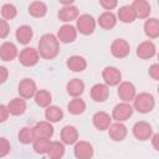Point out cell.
<instances>
[{
	"label": "cell",
	"instance_id": "obj_1",
	"mask_svg": "<svg viewBox=\"0 0 159 159\" xmlns=\"http://www.w3.org/2000/svg\"><path fill=\"white\" fill-rule=\"evenodd\" d=\"M37 52L45 60H53L60 53V42L53 34H43L37 43Z\"/></svg>",
	"mask_w": 159,
	"mask_h": 159
},
{
	"label": "cell",
	"instance_id": "obj_2",
	"mask_svg": "<svg viewBox=\"0 0 159 159\" xmlns=\"http://www.w3.org/2000/svg\"><path fill=\"white\" fill-rule=\"evenodd\" d=\"M133 109H135L137 112L142 113V114H147L149 112H152L155 107V98L152 93L148 92H142L139 94H137L133 99Z\"/></svg>",
	"mask_w": 159,
	"mask_h": 159
},
{
	"label": "cell",
	"instance_id": "obj_3",
	"mask_svg": "<svg viewBox=\"0 0 159 159\" xmlns=\"http://www.w3.org/2000/svg\"><path fill=\"white\" fill-rule=\"evenodd\" d=\"M96 20L92 15L89 14H82L77 17L76 20V30L77 32L84 35V36H88V35H92L96 30Z\"/></svg>",
	"mask_w": 159,
	"mask_h": 159
},
{
	"label": "cell",
	"instance_id": "obj_4",
	"mask_svg": "<svg viewBox=\"0 0 159 159\" xmlns=\"http://www.w3.org/2000/svg\"><path fill=\"white\" fill-rule=\"evenodd\" d=\"M133 107L130 103H127V102H120L118 104L114 106V108L112 109V119H114L116 122H125L128 120L132 116H133Z\"/></svg>",
	"mask_w": 159,
	"mask_h": 159
},
{
	"label": "cell",
	"instance_id": "obj_5",
	"mask_svg": "<svg viewBox=\"0 0 159 159\" xmlns=\"http://www.w3.org/2000/svg\"><path fill=\"white\" fill-rule=\"evenodd\" d=\"M17 58H19V62L22 66H25V67H34V66H36L39 63L40 55H39L36 48H34V47H25L24 50L20 51Z\"/></svg>",
	"mask_w": 159,
	"mask_h": 159
},
{
	"label": "cell",
	"instance_id": "obj_6",
	"mask_svg": "<svg viewBox=\"0 0 159 159\" xmlns=\"http://www.w3.org/2000/svg\"><path fill=\"white\" fill-rule=\"evenodd\" d=\"M132 132L135 139L144 142V140L150 139V137L153 135V127L145 120H139L133 125Z\"/></svg>",
	"mask_w": 159,
	"mask_h": 159
},
{
	"label": "cell",
	"instance_id": "obj_7",
	"mask_svg": "<svg viewBox=\"0 0 159 159\" xmlns=\"http://www.w3.org/2000/svg\"><path fill=\"white\" fill-rule=\"evenodd\" d=\"M17 92H19L20 97L24 98V99L34 98L36 92H37L36 82L32 78H24V80H21L20 83H19V87H17Z\"/></svg>",
	"mask_w": 159,
	"mask_h": 159
},
{
	"label": "cell",
	"instance_id": "obj_8",
	"mask_svg": "<svg viewBox=\"0 0 159 159\" xmlns=\"http://www.w3.org/2000/svg\"><path fill=\"white\" fill-rule=\"evenodd\" d=\"M111 53L116 58H125L130 53V45L124 39H116L111 43Z\"/></svg>",
	"mask_w": 159,
	"mask_h": 159
},
{
	"label": "cell",
	"instance_id": "obj_9",
	"mask_svg": "<svg viewBox=\"0 0 159 159\" xmlns=\"http://www.w3.org/2000/svg\"><path fill=\"white\" fill-rule=\"evenodd\" d=\"M102 78L104 81V84L108 87L118 86L122 82V72L113 66H108L102 71Z\"/></svg>",
	"mask_w": 159,
	"mask_h": 159
},
{
	"label": "cell",
	"instance_id": "obj_10",
	"mask_svg": "<svg viewBox=\"0 0 159 159\" xmlns=\"http://www.w3.org/2000/svg\"><path fill=\"white\" fill-rule=\"evenodd\" d=\"M117 93L119 96V98L122 99V102H127L129 103L130 101L134 99V97L137 96V88L135 86L129 82V81H123L118 84V89Z\"/></svg>",
	"mask_w": 159,
	"mask_h": 159
},
{
	"label": "cell",
	"instance_id": "obj_11",
	"mask_svg": "<svg viewBox=\"0 0 159 159\" xmlns=\"http://www.w3.org/2000/svg\"><path fill=\"white\" fill-rule=\"evenodd\" d=\"M77 34H78V32H77V30H76V27H75L73 25H71V24H65V25H62V26L58 29L56 37H57L58 42L71 43V42H73V41L77 39Z\"/></svg>",
	"mask_w": 159,
	"mask_h": 159
},
{
	"label": "cell",
	"instance_id": "obj_12",
	"mask_svg": "<svg viewBox=\"0 0 159 159\" xmlns=\"http://www.w3.org/2000/svg\"><path fill=\"white\" fill-rule=\"evenodd\" d=\"M73 154L77 159H92V157L94 154V149H93V145L89 142L78 140L75 144Z\"/></svg>",
	"mask_w": 159,
	"mask_h": 159
},
{
	"label": "cell",
	"instance_id": "obj_13",
	"mask_svg": "<svg viewBox=\"0 0 159 159\" xmlns=\"http://www.w3.org/2000/svg\"><path fill=\"white\" fill-rule=\"evenodd\" d=\"M89 94L94 102H98V103L106 102L109 97V87L104 83H96L91 87Z\"/></svg>",
	"mask_w": 159,
	"mask_h": 159
},
{
	"label": "cell",
	"instance_id": "obj_14",
	"mask_svg": "<svg viewBox=\"0 0 159 159\" xmlns=\"http://www.w3.org/2000/svg\"><path fill=\"white\" fill-rule=\"evenodd\" d=\"M108 135L113 142H122L128 134L127 127L120 122H114L108 127Z\"/></svg>",
	"mask_w": 159,
	"mask_h": 159
},
{
	"label": "cell",
	"instance_id": "obj_15",
	"mask_svg": "<svg viewBox=\"0 0 159 159\" xmlns=\"http://www.w3.org/2000/svg\"><path fill=\"white\" fill-rule=\"evenodd\" d=\"M155 53H157V46L150 40L140 42L137 47V56L142 60H149V58L154 57Z\"/></svg>",
	"mask_w": 159,
	"mask_h": 159
},
{
	"label": "cell",
	"instance_id": "obj_16",
	"mask_svg": "<svg viewBox=\"0 0 159 159\" xmlns=\"http://www.w3.org/2000/svg\"><path fill=\"white\" fill-rule=\"evenodd\" d=\"M34 133H35V138H46V139H51L53 133H55V129L52 127V124L47 120H41V122H37L34 127Z\"/></svg>",
	"mask_w": 159,
	"mask_h": 159
},
{
	"label": "cell",
	"instance_id": "obj_17",
	"mask_svg": "<svg viewBox=\"0 0 159 159\" xmlns=\"http://www.w3.org/2000/svg\"><path fill=\"white\" fill-rule=\"evenodd\" d=\"M17 56H19V51H17V47L14 42L5 41L4 43H1V46H0V58L2 61L11 62Z\"/></svg>",
	"mask_w": 159,
	"mask_h": 159
},
{
	"label": "cell",
	"instance_id": "obj_18",
	"mask_svg": "<svg viewBox=\"0 0 159 159\" xmlns=\"http://www.w3.org/2000/svg\"><path fill=\"white\" fill-rule=\"evenodd\" d=\"M61 142L66 145H73L78 142V130L75 125L67 124L61 129Z\"/></svg>",
	"mask_w": 159,
	"mask_h": 159
},
{
	"label": "cell",
	"instance_id": "obj_19",
	"mask_svg": "<svg viewBox=\"0 0 159 159\" xmlns=\"http://www.w3.org/2000/svg\"><path fill=\"white\" fill-rule=\"evenodd\" d=\"M92 123L94 125L96 129L98 130H107L108 127L112 124V117L103 112V111H99V112H96L92 117Z\"/></svg>",
	"mask_w": 159,
	"mask_h": 159
},
{
	"label": "cell",
	"instance_id": "obj_20",
	"mask_svg": "<svg viewBox=\"0 0 159 159\" xmlns=\"http://www.w3.org/2000/svg\"><path fill=\"white\" fill-rule=\"evenodd\" d=\"M130 6L135 12L137 19H148L152 12V6L145 0H134Z\"/></svg>",
	"mask_w": 159,
	"mask_h": 159
},
{
	"label": "cell",
	"instance_id": "obj_21",
	"mask_svg": "<svg viewBox=\"0 0 159 159\" xmlns=\"http://www.w3.org/2000/svg\"><path fill=\"white\" fill-rule=\"evenodd\" d=\"M57 17L60 21L62 22H71L77 20L78 17V7L75 5H68V6H62L58 12H57Z\"/></svg>",
	"mask_w": 159,
	"mask_h": 159
},
{
	"label": "cell",
	"instance_id": "obj_22",
	"mask_svg": "<svg viewBox=\"0 0 159 159\" xmlns=\"http://www.w3.org/2000/svg\"><path fill=\"white\" fill-rule=\"evenodd\" d=\"M66 66L72 72H82L87 68V61L84 57H82L80 55H73L67 58Z\"/></svg>",
	"mask_w": 159,
	"mask_h": 159
},
{
	"label": "cell",
	"instance_id": "obj_23",
	"mask_svg": "<svg viewBox=\"0 0 159 159\" xmlns=\"http://www.w3.org/2000/svg\"><path fill=\"white\" fill-rule=\"evenodd\" d=\"M7 111L11 116H22L26 112V101L21 97H15L7 103Z\"/></svg>",
	"mask_w": 159,
	"mask_h": 159
},
{
	"label": "cell",
	"instance_id": "obj_24",
	"mask_svg": "<svg viewBox=\"0 0 159 159\" xmlns=\"http://www.w3.org/2000/svg\"><path fill=\"white\" fill-rule=\"evenodd\" d=\"M15 37L19 43L27 45V43H30V41L34 37V30L29 25H21L17 27V30L15 32Z\"/></svg>",
	"mask_w": 159,
	"mask_h": 159
},
{
	"label": "cell",
	"instance_id": "obj_25",
	"mask_svg": "<svg viewBox=\"0 0 159 159\" xmlns=\"http://www.w3.org/2000/svg\"><path fill=\"white\" fill-rule=\"evenodd\" d=\"M66 91L73 98L80 97L84 92V82L82 80H80V78H72V80H70L67 82Z\"/></svg>",
	"mask_w": 159,
	"mask_h": 159
},
{
	"label": "cell",
	"instance_id": "obj_26",
	"mask_svg": "<svg viewBox=\"0 0 159 159\" xmlns=\"http://www.w3.org/2000/svg\"><path fill=\"white\" fill-rule=\"evenodd\" d=\"M117 16L112 11H104L99 15L96 22H98V25L104 30H112L117 25Z\"/></svg>",
	"mask_w": 159,
	"mask_h": 159
},
{
	"label": "cell",
	"instance_id": "obj_27",
	"mask_svg": "<svg viewBox=\"0 0 159 159\" xmlns=\"http://www.w3.org/2000/svg\"><path fill=\"white\" fill-rule=\"evenodd\" d=\"M117 19H119V21H122L123 24H132L137 20V16H135V12L134 10L132 9L130 5H124V6H120L117 11Z\"/></svg>",
	"mask_w": 159,
	"mask_h": 159
},
{
	"label": "cell",
	"instance_id": "obj_28",
	"mask_svg": "<svg viewBox=\"0 0 159 159\" xmlns=\"http://www.w3.org/2000/svg\"><path fill=\"white\" fill-rule=\"evenodd\" d=\"M144 34L152 40L159 37V20L157 17H148L145 20Z\"/></svg>",
	"mask_w": 159,
	"mask_h": 159
},
{
	"label": "cell",
	"instance_id": "obj_29",
	"mask_svg": "<svg viewBox=\"0 0 159 159\" xmlns=\"http://www.w3.org/2000/svg\"><path fill=\"white\" fill-rule=\"evenodd\" d=\"M45 118L51 124L52 123H57V122L62 120V118H63V111L58 106H48L45 109Z\"/></svg>",
	"mask_w": 159,
	"mask_h": 159
},
{
	"label": "cell",
	"instance_id": "obj_30",
	"mask_svg": "<svg viewBox=\"0 0 159 159\" xmlns=\"http://www.w3.org/2000/svg\"><path fill=\"white\" fill-rule=\"evenodd\" d=\"M35 103L41 107V108H47L48 106H51V102H52V94L50 93V91L47 89H37L35 97Z\"/></svg>",
	"mask_w": 159,
	"mask_h": 159
},
{
	"label": "cell",
	"instance_id": "obj_31",
	"mask_svg": "<svg viewBox=\"0 0 159 159\" xmlns=\"http://www.w3.org/2000/svg\"><path fill=\"white\" fill-rule=\"evenodd\" d=\"M29 14L32 17H43L47 14V5L43 1H32L29 5Z\"/></svg>",
	"mask_w": 159,
	"mask_h": 159
},
{
	"label": "cell",
	"instance_id": "obj_32",
	"mask_svg": "<svg viewBox=\"0 0 159 159\" xmlns=\"http://www.w3.org/2000/svg\"><path fill=\"white\" fill-rule=\"evenodd\" d=\"M67 109L71 114L80 116L86 111V102L81 97H76L70 101V103L67 104Z\"/></svg>",
	"mask_w": 159,
	"mask_h": 159
},
{
	"label": "cell",
	"instance_id": "obj_33",
	"mask_svg": "<svg viewBox=\"0 0 159 159\" xmlns=\"http://www.w3.org/2000/svg\"><path fill=\"white\" fill-rule=\"evenodd\" d=\"M47 155L50 159H61L65 155V144L62 142H58V140L51 142Z\"/></svg>",
	"mask_w": 159,
	"mask_h": 159
},
{
	"label": "cell",
	"instance_id": "obj_34",
	"mask_svg": "<svg viewBox=\"0 0 159 159\" xmlns=\"http://www.w3.org/2000/svg\"><path fill=\"white\" fill-rule=\"evenodd\" d=\"M51 145V139L46 138H36L32 142V148L37 154H47Z\"/></svg>",
	"mask_w": 159,
	"mask_h": 159
},
{
	"label": "cell",
	"instance_id": "obj_35",
	"mask_svg": "<svg viewBox=\"0 0 159 159\" xmlns=\"http://www.w3.org/2000/svg\"><path fill=\"white\" fill-rule=\"evenodd\" d=\"M17 138H19V142L22 144H30L36 139L32 127H22L19 132Z\"/></svg>",
	"mask_w": 159,
	"mask_h": 159
},
{
	"label": "cell",
	"instance_id": "obj_36",
	"mask_svg": "<svg viewBox=\"0 0 159 159\" xmlns=\"http://www.w3.org/2000/svg\"><path fill=\"white\" fill-rule=\"evenodd\" d=\"M16 15H17V9H16V6L14 4L6 2V4H4L1 6V16H2L4 20H6V21L7 20H12V19L16 17Z\"/></svg>",
	"mask_w": 159,
	"mask_h": 159
},
{
	"label": "cell",
	"instance_id": "obj_37",
	"mask_svg": "<svg viewBox=\"0 0 159 159\" xmlns=\"http://www.w3.org/2000/svg\"><path fill=\"white\" fill-rule=\"evenodd\" d=\"M10 149H11L10 142L5 137H0V158L6 157L10 153Z\"/></svg>",
	"mask_w": 159,
	"mask_h": 159
},
{
	"label": "cell",
	"instance_id": "obj_38",
	"mask_svg": "<svg viewBox=\"0 0 159 159\" xmlns=\"http://www.w3.org/2000/svg\"><path fill=\"white\" fill-rule=\"evenodd\" d=\"M10 34V25L6 20L0 19V39H6Z\"/></svg>",
	"mask_w": 159,
	"mask_h": 159
},
{
	"label": "cell",
	"instance_id": "obj_39",
	"mask_svg": "<svg viewBox=\"0 0 159 159\" xmlns=\"http://www.w3.org/2000/svg\"><path fill=\"white\" fill-rule=\"evenodd\" d=\"M99 5L106 11H111V10H113V9L117 7L118 2H117V0H99Z\"/></svg>",
	"mask_w": 159,
	"mask_h": 159
},
{
	"label": "cell",
	"instance_id": "obj_40",
	"mask_svg": "<svg viewBox=\"0 0 159 159\" xmlns=\"http://www.w3.org/2000/svg\"><path fill=\"white\" fill-rule=\"evenodd\" d=\"M149 76H150L154 81H158V80H159V65H158V63H153V65L149 67Z\"/></svg>",
	"mask_w": 159,
	"mask_h": 159
},
{
	"label": "cell",
	"instance_id": "obj_41",
	"mask_svg": "<svg viewBox=\"0 0 159 159\" xmlns=\"http://www.w3.org/2000/svg\"><path fill=\"white\" fill-rule=\"evenodd\" d=\"M9 111H7V107L5 104H0V123H4L9 118Z\"/></svg>",
	"mask_w": 159,
	"mask_h": 159
},
{
	"label": "cell",
	"instance_id": "obj_42",
	"mask_svg": "<svg viewBox=\"0 0 159 159\" xmlns=\"http://www.w3.org/2000/svg\"><path fill=\"white\" fill-rule=\"evenodd\" d=\"M9 78V70L5 66H0V84L5 83Z\"/></svg>",
	"mask_w": 159,
	"mask_h": 159
},
{
	"label": "cell",
	"instance_id": "obj_43",
	"mask_svg": "<svg viewBox=\"0 0 159 159\" xmlns=\"http://www.w3.org/2000/svg\"><path fill=\"white\" fill-rule=\"evenodd\" d=\"M150 139H152V143H153L154 149H155V150H159V147H158V139H159V134H158V133L153 134V135L150 137Z\"/></svg>",
	"mask_w": 159,
	"mask_h": 159
}]
</instances>
